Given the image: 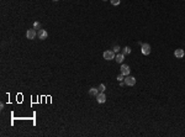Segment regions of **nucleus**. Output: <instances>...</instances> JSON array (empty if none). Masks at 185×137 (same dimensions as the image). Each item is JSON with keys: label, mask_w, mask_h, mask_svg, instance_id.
<instances>
[{"label": "nucleus", "mask_w": 185, "mask_h": 137, "mask_svg": "<svg viewBox=\"0 0 185 137\" xmlns=\"http://www.w3.org/2000/svg\"><path fill=\"white\" fill-rule=\"evenodd\" d=\"M115 59H116V62H117V63H122V62H123V59H125V55H123V53H116V56H115Z\"/></svg>", "instance_id": "obj_9"}, {"label": "nucleus", "mask_w": 185, "mask_h": 137, "mask_svg": "<svg viewBox=\"0 0 185 137\" xmlns=\"http://www.w3.org/2000/svg\"><path fill=\"white\" fill-rule=\"evenodd\" d=\"M33 28H35V30H41V24H40L38 21H35V22H33Z\"/></svg>", "instance_id": "obj_12"}, {"label": "nucleus", "mask_w": 185, "mask_h": 137, "mask_svg": "<svg viewBox=\"0 0 185 137\" xmlns=\"http://www.w3.org/2000/svg\"><path fill=\"white\" fill-rule=\"evenodd\" d=\"M37 37L40 38V40H46L47 37H48V32L46 31V30H38V32H37Z\"/></svg>", "instance_id": "obj_5"}, {"label": "nucleus", "mask_w": 185, "mask_h": 137, "mask_svg": "<svg viewBox=\"0 0 185 137\" xmlns=\"http://www.w3.org/2000/svg\"><path fill=\"white\" fill-rule=\"evenodd\" d=\"M141 52H142L144 56H148L151 53V46L148 43H142V46H141Z\"/></svg>", "instance_id": "obj_4"}, {"label": "nucleus", "mask_w": 185, "mask_h": 137, "mask_svg": "<svg viewBox=\"0 0 185 137\" xmlns=\"http://www.w3.org/2000/svg\"><path fill=\"white\" fill-rule=\"evenodd\" d=\"M98 89H99L100 93H102V91H105V89H106V87H105V84H100L99 87H98Z\"/></svg>", "instance_id": "obj_13"}, {"label": "nucleus", "mask_w": 185, "mask_h": 137, "mask_svg": "<svg viewBox=\"0 0 185 137\" xmlns=\"http://www.w3.org/2000/svg\"><path fill=\"white\" fill-rule=\"evenodd\" d=\"M104 59H106V61H111V59H115V52L114 51H105L104 52Z\"/></svg>", "instance_id": "obj_3"}, {"label": "nucleus", "mask_w": 185, "mask_h": 137, "mask_svg": "<svg viewBox=\"0 0 185 137\" xmlns=\"http://www.w3.org/2000/svg\"><path fill=\"white\" fill-rule=\"evenodd\" d=\"M53 1H58V0H53Z\"/></svg>", "instance_id": "obj_17"}, {"label": "nucleus", "mask_w": 185, "mask_h": 137, "mask_svg": "<svg viewBox=\"0 0 185 137\" xmlns=\"http://www.w3.org/2000/svg\"><path fill=\"white\" fill-rule=\"evenodd\" d=\"M36 36H37V32H36L35 28H30L26 31V37H27V40H35Z\"/></svg>", "instance_id": "obj_1"}, {"label": "nucleus", "mask_w": 185, "mask_h": 137, "mask_svg": "<svg viewBox=\"0 0 185 137\" xmlns=\"http://www.w3.org/2000/svg\"><path fill=\"white\" fill-rule=\"evenodd\" d=\"M111 1V4L114 5V6H117V5H120V3H121V0H110Z\"/></svg>", "instance_id": "obj_14"}, {"label": "nucleus", "mask_w": 185, "mask_h": 137, "mask_svg": "<svg viewBox=\"0 0 185 137\" xmlns=\"http://www.w3.org/2000/svg\"><path fill=\"white\" fill-rule=\"evenodd\" d=\"M99 93L100 91L98 88H90V89H89V95H91V96H96Z\"/></svg>", "instance_id": "obj_10"}, {"label": "nucleus", "mask_w": 185, "mask_h": 137, "mask_svg": "<svg viewBox=\"0 0 185 137\" xmlns=\"http://www.w3.org/2000/svg\"><path fill=\"white\" fill-rule=\"evenodd\" d=\"M122 53L126 56V55H130L131 53V47H128V46H126L125 48H122Z\"/></svg>", "instance_id": "obj_11"}, {"label": "nucleus", "mask_w": 185, "mask_h": 137, "mask_svg": "<svg viewBox=\"0 0 185 137\" xmlns=\"http://www.w3.org/2000/svg\"><path fill=\"white\" fill-rule=\"evenodd\" d=\"M130 72H131V69H130V67H128L127 64H122L121 66V74L125 77L130 76Z\"/></svg>", "instance_id": "obj_7"}, {"label": "nucleus", "mask_w": 185, "mask_h": 137, "mask_svg": "<svg viewBox=\"0 0 185 137\" xmlns=\"http://www.w3.org/2000/svg\"><path fill=\"white\" fill-rule=\"evenodd\" d=\"M96 101L99 104H104L106 101V95H105L104 91H102V93H99V94L96 95Z\"/></svg>", "instance_id": "obj_6"}, {"label": "nucleus", "mask_w": 185, "mask_h": 137, "mask_svg": "<svg viewBox=\"0 0 185 137\" xmlns=\"http://www.w3.org/2000/svg\"><path fill=\"white\" fill-rule=\"evenodd\" d=\"M125 84L126 85H128V87H133L136 84V78H133V77H131V76H127V77H125Z\"/></svg>", "instance_id": "obj_2"}, {"label": "nucleus", "mask_w": 185, "mask_h": 137, "mask_svg": "<svg viewBox=\"0 0 185 137\" xmlns=\"http://www.w3.org/2000/svg\"><path fill=\"white\" fill-rule=\"evenodd\" d=\"M174 56H175L177 58H183V57L185 56L184 49H181V48H178V49H175V51H174Z\"/></svg>", "instance_id": "obj_8"}, {"label": "nucleus", "mask_w": 185, "mask_h": 137, "mask_svg": "<svg viewBox=\"0 0 185 137\" xmlns=\"http://www.w3.org/2000/svg\"><path fill=\"white\" fill-rule=\"evenodd\" d=\"M112 51H114L115 53H117V52L120 51V46H117V45H116V46H115V47L112 48Z\"/></svg>", "instance_id": "obj_16"}, {"label": "nucleus", "mask_w": 185, "mask_h": 137, "mask_svg": "<svg viewBox=\"0 0 185 137\" xmlns=\"http://www.w3.org/2000/svg\"><path fill=\"white\" fill-rule=\"evenodd\" d=\"M102 1H106V0H102Z\"/></svg>", "instance_id": "obj_18"}, {"label": "nucleus", "mask_w": 185, "mask_h": 137, "mask_svg": "<svg viewBox=\"0 0 185 137\" xmlns=\"http://www.w3.org/2000/svg\"><path fill=\"white\" fill-rule=\"evenodd\" d=\"M116 79H117L119 82H123V80H125V76H122L121 73H120V74L117 76V78H116Z\"/></svg>", "instance_id": "obj_15"}]
</instances>
